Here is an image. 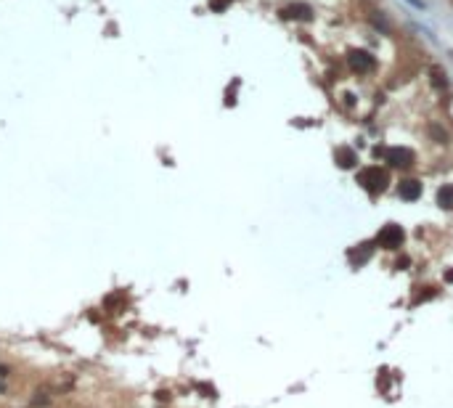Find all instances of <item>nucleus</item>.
<instances>
[{
    "mask_svg": "<svg viewBox=\"0 0 453 408\" xmlns=\"http://www.w3.org/2000/svg\"><path fill=\"white\" fill-rule=\"evenodd\" d=\"M358 183L363 186L371 196H379V193L390 186V175H387L382 167H366V170L358 172Z\"/></svg>",
    "mask_w": 453,
    "mask_h": 408,
    "instance_id": "obj_1",
    "label": "nucleus"
},
{
    "mask_svg": "<svg viewBox=\"0 0 453 408\" xmlns=\"http://www.w3.org/2000/svg\"><path fill=\"white\" fill-rule=\"evenodd\" d=\"M403 241H405V233L398 223H387L384 228L377 233V239H374V244H379L382 249H400Z\"/></svg>",
    "mask_w": 453,
    "mask_h": 408,
    "instance_id": "obj_2",
    "label": "nucleus"
},
{
    "mask_svg": "<svg viewBox=\"0 0 453 408\" xmlns=\"http://www.w3.org/2000/svg\"><path fill=\"white\" fill-rule=\"evenodd\" d=\"M384 157H387V165H390V167L403 170V167H408L413 162V151H411V148H403V146H392V148H387V151H384Z\"/></svg>",
    "mask_w": 453,
    "mask_h": 408,
    "instance_id": "obj_3",
    "label": "nucleus"
},
{
    "mask_svg": "<svg viewBox=\"0 0 453 408\" xmlns=\"http://www.w3.org/2000/svg\"><path fill=\"white\" fill-rule=\"evenodd\" d=\"M398 196L403 199V202H416L419 196H422V183H419L416 178H405L398 183Z\"/></svg>",
    "mask_w": 453,
    "mask_h": 408,
    "instance_id": "obj_4",
    "label": "nucleus"
},
{
    "mask_svg": "<svg viewBox=\"0 0 453 408\" xmlns=\"http://www.w3.org/2000/svg\"><path fill=\"white\" fill-rule=\"evenodd\" d=\"M347 67H350L355 74H363V72H369V67H371V56L366 53V50H352V53L347 56Z\"/></svg>",
    "mask_w": 453,
    "mask_h": 408,
    "instance_id": "obj_5",
    "label": "nucleus"
},
{
    "mask_svg": "<svg viewBox=\"0 0 453 408\" xmlns=\"http://www.w3.org/2000/svg\"><path fill=\"white\" fill-rule=\"evenodd\" d=\"M334 159H337V167H342V170H350V167L358 165L355 151H352V148H347V146H339L337 151H334Z\"/></svg>",
    "mask_w": 453,
    "mask_h": 408,
    "instance_id": "obj_6",
    "label": "nucleus"
},
{
    "mask_svg": "<svg viewBox=\"0 0 453 408\" xmlns=\"http://www.w3.org/2000/svg\"><path fill=\"white\" fill-rule=\"evenodd\" d=\"M371 247L374 244H360V249H350L347 252V260L352 263V268H360L366 260L371 257Z\"/></svg>",
    "mask_w": 453,
    "mask_h": 408,
    "instance_id": "obj_7",
    "label": "nucleus"
},
{
    "mask_svg": "<svg viewBox=\"0 0 453 408\" xmlns=\"http://www.w3.org/2000/svg\"><path fill=\"white\" fill-rule=\"evenodd\" d=\"M437 204L443 210H451L453 207V186H440L437 189Z\"/></svg>",
    "mask_w": 453,
    "mask_h": 408,
    "instance_id": "obj_8",
    "label": "nucleus"
},
{
    "mask_svg": "<svg viewBox=\"0 0 453 408\" xmlns=\"http://www.w3.org/2000/svg\"><path fill=\"white\" fill-rule=\"evenodd\" d=\"M429 82H432V85H435L437 90H445V88H448V80H445V72H443L440 67H435V69L429 72Z\"/></svg>",
    "mask_w": 453,
    "mask_h": 408,
    "instance_id": "obj_9",
    "label": "nucleus"
},
{
    "mask_svg": "<svg viewBox=\"0 0 453 408\" xmlns=\"http://www.w3.org/2000/svg\"><path fill=\"white\" fill-rule=\"evenodd\" d=\"M286 11H294V16H297V19H310V8L302 5V3H292Z\"/></svg>",
    "mask_w": 453,
    "mask_h": 408,
    "instance_id": "obj_10",
    "label": "nucleus"
},
{
    "mask_svg": "<svg viewBox=\"0 0 453 408\" xmlns=\"http://www.w3.org/2000/svg\"><path fill=\"white\" fill-rule=\"evenodd\" d=\"M424 291H419L416 297H413V305H419V302H424V300H429V297H435V287H422Z\"/></svg>",
    "mask_w": 453,
    "mask_h": 408,
    "instance_id": "obj_11",
    "label": "nucleus"
},
{
    "mask_svg": "<svg viewBox=\"0 0 453 408\" xmlns=\"http://www.w3.org/2000/svg\"><path fill=\"white\" fill-rule=\"evenodd\" d=\"M8 374H11V368H8V366H0V379H5Z\"/></svg>",
    "mask_w": 453,
    "mask_h": 408,
    "instance_id": "obj_12",
    "label": "nucleus"
},
{
    "mask_svg": "<svg viewBox=\"0 0 453 408\" xmlns=\"http://www.w3.org/2000/svg\"><path fill=\"white\" fill-rule=\"evenodd\" d=\"M445 281H453V270H448V273H445Z\"/></svg>",
    "mask_w": 453,
    "mask_h": 408,
    "instance_id": "obj_13",
    "label": "nucleus"
}]
</instances>
